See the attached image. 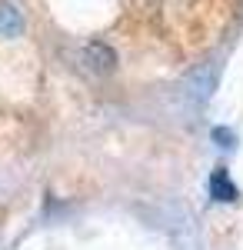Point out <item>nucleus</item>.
I'll return each mask as SVG.
<instances>
[{"mask_svg": "<svg viewBox=\"0 0 243 250\" xmlns=\"http://www.w3.org/2000/svg\"><path fill=\"white\" fill-rule=\"evenodd\" d=\"M210 190L217 193L220 200H233V197H237V187H233V184L226 180V173H223V170L213 173V180H210Z\"/></svg>", "mask_w": 243, "mask_h": 250, "instance_id": "f257e3e1", "label": "nucleus"}]
</instances>
